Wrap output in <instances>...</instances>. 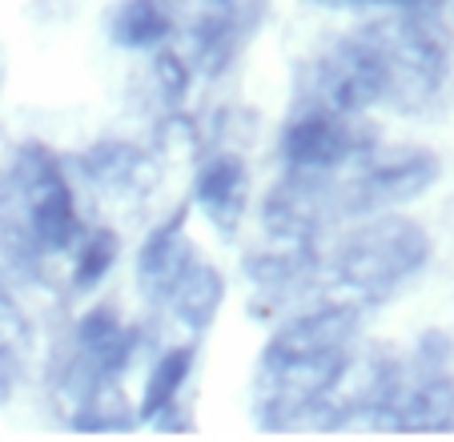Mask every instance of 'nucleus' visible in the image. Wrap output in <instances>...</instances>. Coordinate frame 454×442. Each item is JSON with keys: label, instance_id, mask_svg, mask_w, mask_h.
Returning a JSON list of instances; mask_svg holds the SVG:
<instances>
[{"label": "nucleus", "instance_id": "obj_1", "mask_svg": "<svg viewBox=\"0 0 454 442\" xmlns=\"http://www.w3.org/2000/svg\"><path fill=\"white\" fill-rule=\"evenodd\" d=\"M362 310L354 302H326L282 322L257 358V414L262 426L286 430L322 414L354 366Z\"/></svg>", "mask_w": 454, "mask_h": 442}, {"label": "nucleus", "instance_id": "obj_2", "mask_svg": "<svg viewBox=\"0 0 454 442\" xmlns=\"http://www.w3.org/2000/svg\"><path fill=\"white\" fill-rule=\"evenodd\" d=\"M4 249L33 265V257L65 254L81 241V213L60 162L44 145H20L4 185Z\"/></svg>", "mask_w": 454, "mask_h": 442}, {"label": "nucleus", "instance_id": "obj_3", "mask_svg": "<svg viewBox=\"0 0 454 442\" xmlns=\"http://www.w3.org/2000/svg\"><path fill=\"white\" fill-rule=\"evenodd\" d=\"M430 262V233L398 213H370L334 254V278L358 302H382L419 278Z\"/></svg>", "mask_w": 454, "mask_h": 442}, {"label": "nucleus", "instance_id": "obj_4", "mask_svg": "<svg viewBox=\"0 0 454 442\" xmlns=\"http://www.w3.org/2000/svg\"><path fill=\"white\" fill-rule=\"evenodd\" d=\"M362 28L374 41L378 57L386 65V77H390L386 105L414 113L427 101H434L454 57V41L438 20V12L406 9L386 20H366Z\"/></svg>", "mask_w": 454, "mask_h": 442}, {"label": "nucleus", "instance_id": "obj_5", "mask_svg": "<svg viewBox=\"0 0 454 442\" xmlns=\"http://www.w3.org/2000/svg\"><path fill=\"white\" fill-rule=\"evenodd\" d=\"M386 97H390V77L366 28L338 36L301 68V101L317 109L362 117L374 105H386Z\"/></svg>", "mask_w": 454, "mask_h": 442}, {"label": "nucleus", "instance_id": "obj_6", "mask_svg": "<svg viewBox=\"0 0 454 442\" xmlns=\"http://www.w3.org/2000/svg\"><path fill=\"white\" fill-rule=\"evenodd\" d=\"M438 173H442L438 157L419 145H398V149H382L378 157H362L358 173L342 185V213L370 217V213L398 209L427 193Z\"/></svg>", "mask_w": 454, "mask_h": 442}, {"label": "nucleus", "instance_id": "obj_7", "mask_svg": "<svg viewBox=\"0 0 454 442\" xmlns=\"http://www.w3.org/2000/svg\"><path fill=\"white\" fill-rule=\"evenodd\" d=\"M278 154L286 170L301 173H334L350 162L374 154V137L358 117H346L334 109L306 105L298 117H290L278 137Z\"/></svg>", "mask_w": 454, "mask_h": 442}, {"label": "nucleus", "instance_id": "obj_8", "mask_svg": "<svg viewBox=\"0 0 454 442\" xmlns=\"http://www.w3.org/2000/svg\"><path fill=\"white\" fill-rule=\"evenodd\" d=\"M342 213V189L330 185V173L286 170V178L262 201V225L270 241L290 246H317L330 217Z\"/></svg>", "mask_w": 454, "mask_h": 442}, {"label": "nucleus", "instance_id": "obj_9", "mask_svg": "<svg viewBox=\"0 0 454 442\" xmlns=\"http://www.w3.org/2000/svg\"><path fill=\"white\" fill-rule=\"evenodd\" d=\"M454 426V375L446 366V346H419L414 366L403 375V394L390 430H450Z\"/></svg>", "mask_w": 454, "mask_h": 442}, {"label": "nucleus", "instance_id": "obj_10", "mask_svg": "<svg viewBox=\"0 0 454 442\" xmlns=\"http://www.w3.org/2000/svg\"><path fill=\"white\" fill-rule=\"evenodd\" d=\"M193 201L214 221V230L233 233L238 221L246 217V201H249L246 162L238 154H214L209 162H201L198 178H193Z\"/></svg>", "mask_w": 454, "mask_h": 442}, {"label": "nucleus", "instance_id": "obj_11", "mask_svg": "<svg viewBox=\"0 0 454 442\" xmlns=\"http://www.w3.org/2000/svg\"><path fill=\"white\" fill-rule=\"evenodd\" d=\"M193 246L185 238V217L173 213L169 221H161L137 249V286L149 302H169L173 286L181 281V273L193 262Z\"/></svg>", "mask_w": 454, "mask_h": 442}, {"label": "nucleus", "instance_id": "obj_12", "mask_svg": "<svg viewBox=\"0 0 454 442\" xmlns=\"http://www.w3.org/2000/svg\"><path fill=\"white\" fill-rule=\"evenodd\" d=\"M222 302H225L222 273H217L209 262H201V257L189 262V270L181 273V281L173 286V294H169V306H173V314H177V322L189 326L193 334H201V330L214 326Z\"/></svg>", "mask_w": 454, "mask_h": 442}, {"label": "nucleus", "instance_id": "obj_13", "mask_svg": "<svg viewBox=\"0 0 454 442\" xmlns=\"http://www.w3.org/2000/svg\"><path fill=\"white\" fill-rule=\"evenodd\" d=\"M109 36L121 49H161L173 36V0H121L109 17Z\"/></svg>", "mask_w": 454, "mask_h": 442}, {"label": "nucleus", "instance_id": "obj_14", "mask_svg": "<svg viewBox=\"0 0 454 442\" xmlns=\"http://www.w3.org/2000/svg\"><path fill=\"white\" fill-rule=\"evenodd\" d=\"M189 370H193V346H173L157 358L145 378V391H141V418L145 422H161L177 406V394L185 386Z\"/></svg>", "mask_w": 454, "mask_h": 442}, {"label": "nucleus", "instance_id": "obj_15", "mask_svg": "<svg viewBox=\"0 0 454 442\" xmlns=\"http://www.w3.org/2000/svg\"><path fill=\"white\" fill-rule=\"evenodd\" d=\"M314 246H290V241H274L270 249L246 257V273L254 286L262 289H294L314 273Z\"/></svg>", "mask_w": 454, "mask_h": 442}, {"label": "nucleus", "instance_id": "obj_16", "mask_svg": "<svg viewBox=\"0 0 454 442\" xmlns=\"http://www.w3.org/2000/svg\"><path fill=\"white\" fill-rule=\"evenodd\" d=\"M81 170L85 178L93 181V189H129L137 181V170H141V154L133 145H121V141H101L93 149H85L81 157Z\"/></svg>", "mask_w": 454, "mask_h": 442}, {"label": "nucleus", "instance_id": "obj_17", "mask_svg": "<svg viewBox=\"0 0 454 442\" xmlns=\"http://www.w3.org/2000/svg\"><path fill=\"white\" fill-rule=\"evenodd\" d=\"M117 233L113 230H93L85 241L77 246V262H73V286L77 289H89L97 286V281L105 278V273L113 270V262H117Z\"/></svg>", "mask_w": 454, "mask_h": 442}, {"label": "nucleus", "instance_id": "obj_18", "mask_svg": "<svg viewBox=\"0 0 454 442\" xmlns=\"http://www.w3.org/2000/svg\"><path fill=\"white\" fill-rule=\"evenodd\" d=\"M322 9H390V12H406V9H422V12H442L454 0H314Z\"/></svg>", "mask_w": 454, "mask_h": 442}, {"label": "nucleus", "instance_id": "obj_19", "mask_svg": "<svg viewBox=\"0 0 454 442\" xmlns=\"http://www.w3.org/2000/svg\"><path fill=\"white\" fill-rule=\"evenodd\" d=\"M198 4H201V0H198Z\"/></svg>", "mask_w": 454, "mask_h": 442}]
</instances>
